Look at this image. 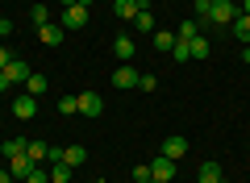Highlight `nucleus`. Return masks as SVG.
I'll return each mask as SVG.
<instances>
[{
	"label": "nucleus",
	"instance_id": "f257e3e1",
	"mask_svg": "<svg viewBox=\"0 0 250 183\" xmlns=\"http://www.w3.org/2000/svg\"><path fill=\"white\" fill-rule=\"evenodd\" d=\"M238 0H217L213 9H208V25H233V17H238Z\"/></svg>",
	"mask_w": 250,
	"mask_h": 183
},
{
	"label": "nucleus",
	"instance_id": "f03ea898",
	"mask_svg": "<svg viewBox=\"0 0 250 183\" xmlns=\"http://www.w3.org/2000/svg\"><path fill=\"white\" fill-rule=\"evenodd\" d=\"M4 75H9V83H13V87H25V79L34 75V71H29V62H25V59H17V54H13V62L4 67Z\"/></svg>",
	"mask_w": 250,
	"mask_h": 183
},
{
	"label": "nucleus",
	"instance_id": "7ed1b4c3",
	"mask_svg": "<svg viewBox=\"0 0 250 183\" xmlns=\"http://www.w3.org/2000/svg\"><path fill=\"white\" fill-rule=\"evenodd\" d=\"M150 175H154V183H171V179H175V158H154V163H150Z\"/></svg>",
	"mask_w": 250,
	"mask_h": 183
},
{
	"label": "nucleus",
	"instance_id": "20e7f679",
	"mask_svg": "<svg viewBox=\"0 0 250 183\" xmlns=\"http://www.w3.org/2000/svg\"><path fill=\"white\" fill-rule=\"evenodd\" d=\"M9 171H13V179H21V183H25L29 175L38 171V163H34L29 154H21V158H9Z\"/></svg>",
	"mask_w": 250,
	"mask_h": 183
},
{
	"label": "nucleus",
	"instance_id": "39448f33",
	"mask_svg": "<svg viewBox=\"0 0 250 183\" xmlns=\"http://www.w3.org/2000/svg\"><path fill=\"white\" fill-rule=\"evenodd\" d=\"M13 117H17V121H34L38 117V100L34 96H17L13 100Z\"/></svg>",
	"mask_w": 250,
	"mask_h": 183
},
{
	"label": "nucleus",
	"instance_id": "423d86ee",
	"mask_svg": "<svg viewBox=\"0 0 250 183\" xmlns=\"http://www.w3.org/2000/svg\"><path fill=\"white\" fill-rule=\"evenodd\" d=\"M159 154H163V158H175V163H179V158L188 154V138H179V133H171V138L163 142V150H159Z\"/></svg>",
	"mask_w": 250,
	"mask_h": 183
},
{
	"label": "nucleus",
	"instance_id": "0eeeda50",
	"mask_svg": "<svg viewBox=\"0 0 250 183\" xmlns=\"http://www.w3.org/2000/svg\"><path fill=\"white\" fill-rule=\"evenodd\" d=\"M88 13H92V9H83V4H71V9H62V25H67V29L88 25Z\"/></svg>",
	"mask_w": 250,
	"mask_h": 183
},
{
	"label": "nucleus",
	"instance_id": "6e6552de",
	"mask_svg": "<svg viewBox=\"0 0 250 183\" xmlns=\"http://www.w3.org/2000/svg\"><path fill=\"white\" fill-rule=\"evenodd\" d=\"M113 87H121V92H129V87H138V71L125 62V67L113 71Z\"/></svg>",
	"mask_w": 250,
	"mask_h": 183
},
{
	"label": "nucleus",
	"instance_id": "1a4fd4ad",
	"mask_svg": "<svg viewBox=\"0 0 250 183\" xmlns=\"http://www.w3.org/2000/svg\"><path fill=\"white\" fill-rule=\"evenodd\" d=\"M80 113L83 117H100L104 113V100H100L96 92H80Z\"/></svg>",
	"mask_w": 250,
	"mask_h": 183
},
{
	"label": "nucleus",
	"instance_id": "9d476101",
	"mask_svg": "<svg viewBox=\"0 0 250 183\" xmlns=\"http://www.w3.org/2000/svg\"><path fill=\"white\" fill-rule=\"evenodd\" d=\"M217 179H221V163H217V158L200 163V171H196V183H217Z\"/></svg>",
	"mask_w": 250,
	"mask_h": 183
},
{
	"label": "nucleus",
	"instance_id": "9b49d317",
	"mask_svg": "<svg viewBox=\"0 0 250 183\" xmlns=\"http://www.w3.org/2000/svg\"><path fill=\"white\" fill-rule=\"evenodd\" d=\"M233 38H238L242 46H250V13H238V17H233Z\"/></svg>",
	"mask_w": 250,
	"mask_h": 183
},
{
	"label": "nucleus",
	"instance_id": "f8f14e48",
	"mask_svg": "<svg viewBox=\"0 0 250 183\" xmlns=\"http://www.w3.org/2000/svg\"><path fill=\"white\" fill-rule=\"evenodd\" d=\"M59 163H67V166H83V163H88V150H83V146H67Z\"/></svg>",
	"mask_w": 250,
	"mask_h": 183
},
{
	"label": "nucleus",
	"instance_id": "ddd939ff",
	"mask_svg": "<svg viewBox=\"0 0 250 183\" xmlns=\"http://www.w3.org/2000/svg\"><path fill=\"white\" fill-rule=\"evenodd\" d=\"M50 183H75V166L54 163V166H50Z\"/></svg>",
	"mask_w": 250,
	"mask_h": 183
},
{
	"label": "nucleus",
	"instance_id": "4468645a",
	"mask_svg": "<svg viewBox=\"0 0 250 183\" xmlns=\"http://www.w3.org/2000/svg\"><path fill=\"white\" fill-rule=\"evenodd\" d=\"M38 38H42V46H59L62 42V25H38Z\"/></svg>",
	"mask_w": 250,
	"mask_h": 183
},
{
	"label": "nucleus",
	"instance_id": "2eb2a0df",
	"mask_svg": "<svg viewBox=\"0 0 250 183\" xmlns=\"http://www.w3.org/2000/svg\"><path fill=\"white\" fill-rule=\"evenodd\" d=\"M113 54H117V59H125V62H129V59H134V38H117V42H113Z\"/></svg>",
	"mask_w": 250,
	"mask_h": 183
},
{
	"label": "nucleus",
	"instance_id": "dca6fc26",
	"mask_svg": "<svg viewBox=\"0 0 250 183\" xmlns=\"http://www.w3.org/2000/svg\"><path fill=\"white\" fill-rule=\"evenodd\" d=\"M200 29H205V25H200V21H192V17H188V21H184V25H179V29H175V38H179V42H192V38H196V34H200Z\"/></svg>",
	"mask_w": 250,
	"mask_h": 183
},
{
	"label": "nucleus",
	"instance_id": "f3484780",
	"mask_svg": "<svg viewBox=\"0 0 250 183\" xmlns=\"http://www.w3.org/2000/svg\"><path fill=\"white\" fill-rule=\"evenodd\" d=\"M188 46H192V59H208V50H213V42H208L205 34H196V38H192Z\"/></svg>",
	"mask_w": 250,
	"mask_h": 183
},
{
	"label": "nucleus",
	"instance_id": "a211bd4d",
	"mask_svg": "<svg viewBox=\"0 0 250 183\" xmlns=\"http://www.w3.org/2000/svg\"><path fill=\"white\" fill-rule=\"evenodd\" d=\"M25 146H29V142H21V138H9L4 146H0V154H4V158H21V154H25Z\"/></svg>",
	"mask_w": 250,
	"mask_h": 183
},
{
	"label": "nucleus",
	"instance_id": "6ab92c4d",
	"mask_svg": "<svg viewBox=\"0 0 250 183\" xmlns=\"http://www.w3.org/2000/svg\"><path fill=\"white\" fill-rule=\"evenodd\" d=\"M46 87H50V83H46V75H29V79H25V96H34V100H38Z\"/></svg>",
	"mask_w": 250,
	"mask_h": 183
},
{
	"label": "nucleus",
	"instance_id": "aec40b11",
	"mask_svg": "<svg viewBox=\"0 0 250 183\" xmlns=\"http://www.w3.org/2000/svg\"><path fill=\"white\" fill-rule=\"evenodd\" d=\"M134 29H138V34H154V13L142 9V13L134 17Z\"/></svg>",
	"mask_w": 250,
	"mask_h": 183
},
{
	"label": "nucleus",
	"instance_id": "412c9836",
	"mask_svg": "<svg viewBox=\"0 0 250 183\" xmlns=\"http://www.w3.org/2000/svg\"><path fill=\"white\" fill-rule=\"evenodd\" d=\"M25 154L34 158L38 166H42V158H50V146H46V142H29V146H25Z\"/></svg>",
	"mask_w": 250,
	"mask_h": 183
},
{
	"label": "nucleus",
	"instance_id": "4be33fe9",
	"mask_svg": "<svg viewBox=\"0 0 250 183\" xmlns=\"http://www.w3.org/2000/svg\"><path fill=\"white\" fill-rule=\"evenodd\" d=\"M171 46H175V34H167V29H154V50H167V54H171Z\"/></svg>",
	"mask_w": 250,
	"mask_h": 183
},
{
	"label": "nucleus",
	"instance_id": "5701e85b",
	"mask_svg": "<svg viewBox=\"0 0 250 183\" xmlns=\"http://www.w3.org/2000/svg\"><path fill=\"white\" fill-rule=\"evenodd\" d=\"M59 113L62 117H75V113H80V96H59Z\"/></svg>",
	"mask_w": 250,
	"mask_h": 183
},
{
	"label": "nucleus",
	"instance_id": "b1692460",
	"mask_svg": "<svg viewBox=\"0 0 250 183\" xmlns=\"http://www.w3.org/2000/svg\"><path fill=\"white\" fill-rule=\"evenodd\" d=\"M29 21H34V25H50V9H46V4H34V9H29Z\"/></svg>",
	"mask_w": 250,
	"mask_h": 183
},
{
	"label": "nucleus",
	"instance_id": "393cba45",
	"mask_svg": "<svg viewBox=\"0 0 250 183\" xmlns=\"http://www.w3.org/2000/svg\"><path fill=\"white\" fill-rule=\"evenodd\" d=\"M171 59H175V62H188V59H192V46L175 38V46H171Z\"/></svg>",
	"mask_w": 250,
	"mask_h": 183
},
{
	"label": "nucleus",
	"instance_id": "a878e982",
	"mask_svg": "<svg viewBox=\"0 0 250 183\" xmlns=\"http://www.w3.org/2000/svg\"><path fill=\"white\" fill-rule=\"evenodd\" d=\"M134 183H154V175H150V166H134Z\"/></svg>",
	"mask_w": 250,
	"mask_h": 183
},
{
	"label": "nucleus",
	"instance_id": "bb28decb",
	"mask_svg": "<svg viewBox=\"0 0 250 183\" xmlns=\"http://www.w3.org/2000/svg\"><path fill=\"white\" fill-rule=\"evenodd\" d=\"M138 87H142V92H154V87H159V79H154V75H138Z\"/></svg>",
	"mask_w": 250,
	"mask_h": 183
},
{
	"label": "nucleus",
	"instance_id": "cd10ccee",
	"mask_svg": "<svg viewBox=\"0 0 250 183\" xmlns=\"http://www.w3.org/2000/svg\"><path fill=\"white\" fill-rule=\"evenodd\" d=\"M25 183H50V171H42V166H38V171L34 175H29V179Z\"/></svg>",
	"mask_w": 250,
	"mask_h": 183
},
{
	"label": "nucleus",
	"instance_id": "c85d7f7f",
	"mask_svg": "<svg viewBox=\"0 0 250 183\" xmlns=\"http://www.w3.org/2000/svg\"><path fill=\"white\" fill-rule=\"evenodd\" d=\"M9 62H13V50H9V46H0V71L9 67Z\"/></svg>",
	"mask_w": 250,
	"mask_h": 183
},
{
	"label": "nucleus",
	"instance_id": "c756f323",
	"mask_svg": "<svg viewBox=\"0 0 250 183\" xmlns=\"http://www.w3.org/2000/svg\"><path fill=\"white\" fill-rule=\"evenodd\" d=\"M9 87H13V83H9V75H4V71H0V92H9Z\"/></svg>",
	"mask_w": 250,
	"mask_h": 183
},
{
	"label": "nucleus",
	"instance_id": "7c9ffc66",
	"mask_svg": "<svg viewBox=\"0 0 250 183\" xmlns=\"http://www.w3.org/2000/svg\"><path fill=\"white\" fill-rule=\"evenodd\" d=\"M0 183H13V171H0Z\"/></svg>",
	"mask_w": 250,
	"mask_h": 183
},
{
	"label": "nucleus",
	"instance_id": "2f4dec72",
	"mask_svg": "<svg viewBox=\"0 0 250 183\" xmlns=\"http://www.w3.org/2000/svg\"><path fill=\"white\" fill-rule=\"evenodd\" d=\"M238 9H242V13H250V0H238Z\"/></svg>",
	"mask_w": 250,
	"mask_h": 183
},
{
	"label": "nucleus",
	"instance_id": "473e14b6",
	"mask_svg": "<svg viewBox=\"0 0 250 183\" xmlns=\"http://www.w3.org/2000/svg\"><path fill=\"white\" fill-rule=\"evenodd\" d=\"M242 62H250V46H242Z\"/></svg>",
	"mask_w": 250,
	"mask_h": 183
},
{
	"label": "nucleus",
	"instance_id": "72a5a7b5",
	"mask_svg": "<svg viewBox=\"0 0 250 183\" xmlns=\"http://www.w3.org/2000/svg\"><path fill=\"white\" fill-rule=\"evenodd\" d=\"M59 4H62V9H71V4H75V0H59Z\"/></svg>",
	"mask_w": 250,
	"mask_h": 183
},
{
	"label": "nucleus",
	"instance_id": "f704fd0d",
	"mask_svg": "<svg viewBox=\"0 0 250 183\" xmlns=\"http://www.w3.org/2000/svg\"><path fill=\"white\" fill-rule=\"evenodd\" d=\"M217 183H229V179H225V175H221V179H217Z\"/></svg>",
	"mask_w": 250,
	"mask_h": 183
},
{
	"label": "nucleus",
	"instance_id": "c9c22d12",
	"mask_svg": "<svg viewBox=\"0 0 250 183\" xmlns=\"http://www.w3.org/2000/svg\"><path fill=\"white\" fill-rule=\"evenodd\" d=\"M159 4H167V0H159Z\"/></svg>",
	"mask_w": 250,
	"mask_h": 183
},
{
	"label": "nucleus",
	"instance_id": "e433bc0d",
	"mask_svg": "<svg viewBox=\"0 0 250 183\" xmlns=\"http://www.w3.org/2000/svg\"><path fill=\"white\" fill-rule=\"evenodd\" d=\"M213 4H217V0H213Z\"/></svg>",
	"mask_w": 250,
	"mask_h": 183
}]
</instances>
